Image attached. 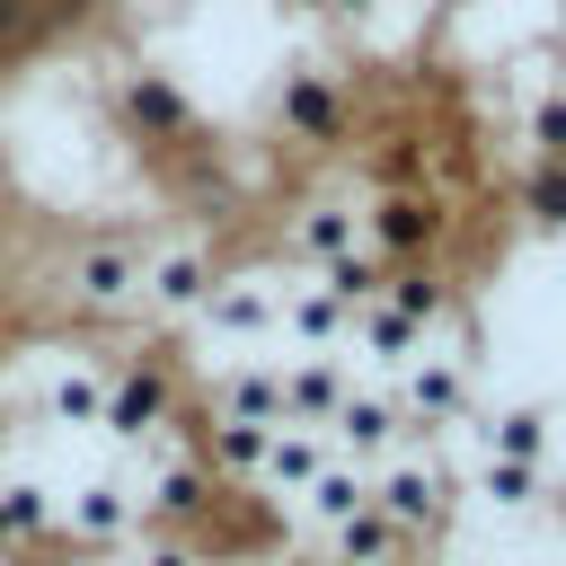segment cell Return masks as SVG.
Wrapping results in <instances>:
<instances>
[{
    "label": "cell",
    "mask_w": 566,
    "mask_h": 566,
    "mask_svg": "<svg viewBox=\"0 0 566 566\" xmlns=\"http://www.w3.org/2000/svg\"><path fill=\"white\" fill-rule=\"evenodd\" d=\"M97 433L115 442V460H177V451H195L177 371H168L159 354L106 363V416H97Z\"/></svg>",
    "instance_id": "obj_1"
},
{
    "label": "cell",
    "mask_w": 566,
    "mask_h": 566,
    "mask_svg": "<svg viewBox=\"0 0 566 566\" xmlns=\"http://www.w3.org/2000/svg\"><path fill=\"white\" fill-rule=\"evenodd\" d=\"M221 363L239 354H283V274L274 265H239V274H212L203 310L186 318Z\"/></svg>",
    "instance_id": "obj_2"
},
{
    "label": "cell",
    "mask_w": 566,
    "mask_h": 566,
    "mask_svg": "<svg viewBox=\"0 0 566 566\" xmlns=\"http://www.w3.org/2000/svg\"><path fill=\"white\" fill-rule=\"evenodd\" d=\"M389 398H398V416H407V451H442V442L469 424V407H478L469 345H424V354L389 380Z\"/></svg>",
    "instance_id": "obj_3"
},
{
    "label": "cell",
    "mask_w": 566,
    "mask_h": 566,
    "mask_svg": "<svg viewBox=\"0 0 566 566\" xmlns=\"http://www.w3.org/2000/svg\"><path fill=\"white\" fill-rule=\"evenodd\" d=\"M371 504L433 548V539L460 522V469H451V451H389V460L371 469Z\"/></svg>",
    "instance_id": "obj_4"
},
{
    "label": "cell",
    "mask_w": 566,
    "mask_h": 566,
    "mask_svg": "<svg viewBox=\"0 0 566 566\" xmlns=\"http://www.w3.org/2000/svg\"><path fill=\"white\" fill-rule=\"evenodd\" d=\"M142 248H150V239H133V230H97V239H80V248L53 265V292H62L80 318H133Z\"/></svg>",
    "instance_id": "obj_5"
},
{
    "label": "cell",
    "mask_w": 566,
    "mask_h": 566,
    "mask_svg": "<svg viewBox=\"0 0 566 566\" xmlns=\"http://www.w3.org/2000/svg\"><path fill=\"white\" fill-rule=\"evenodd\" d=\"M53 539H62V548H80V557H97V548H133V539H142V513H133V469L115 460V469L80 478L71 495H53Z\"/></svg>",
    "instance_id": "obj_6"
},
{
    "label": "cell",
    "mask_w": 566,
    "mask_h": 566,
    "mask_svg": "<svg viewBox=\"0 0 566 566\" xmlns=\"http://www.w3.org/2000/svg\"><path fill=\"white\" fill-rule=\"evenodd\" d=\"M212 248L203 239H150L142 248V292H133V310L142 318H168V327H186L195 310H203V292H212Z\"/></svg>",
    "instance_id": "obj_7"
},
{
    "label": "cell",
    "mask_w": 566,
    "mask_h": 566,
    "mask_svg": "<svg viewBox=\"0 0 566 566\" xmlns=\"http://www.w3.org/2000/svg\"><path fill=\"white\" fill-rule=\"evenodd\" d=\"M97 416H106V363H97L88 345H53L44 371H35V424H53V433H97Z\"/></svg>",
    "instance_id": "obj_8"
},
{
    "label": "cell",
    "mask_w": 566,
    "mask_h": 566,
    "mask_svg": "<svg viewBox=\"0 0 566 566\" xmlns=\"http://www.w3.org/2000/svg\"><path fill=\"white\" fill-rule=\"evenodd\" d=\"M345 256H371L363 248V195H310L292 221H283V265L301 274H327Z\"/></svg>",
    "instance_id": "obj_9"
},
{
    "label": "cell",
    "mask_w": 566,
    "mask_h": 566,
    "mask_svg": "<svg viewBox=\"0 0 566 566\" xmlns=\"http://www.w3.org/2000/svg\"><path fill=\"white\" fill-rule=\"evenodd\" d=\"M469 460H531V469H557V416L539 398H495V407H469Z\"/></svg>",
    "instance_id": "obj_10"
},
{
    "label": "cell",
    "mask_w": 566,
    "mask_h": 566,
    "mask_svg": "<svg viewBox=\"0 0 566 566\" xmlns=\"http://www.w3.org/2000/svg\"><path fill=\"white\" fill-rule=\"evenodd\" d=\"M327 451L354 460V469H380L389 451H407V416H398L389 380H354L345 389V407L327 416Z\"/></svg>",
    "instance_id": "obj_11"
},
{
    "label": "cell",
    "mask_w": 566,
    "mask_h": 566,
    "mask_svg": "<svg viewBox=\"0 0 566 566\" xmlns=\"http://www.w3.org/2000/svg\"><path fill=\"white\" fill-rule=\"evenodd\" d=\"M212 424H283V354L212 363Z\"/></svg>",
    "instance_id": "obj_12"
},
{
    "label": "cell",
    "mask_w": 566,
    "mask_h": 566,
    "mask_svg": "<svg viewBox=\"0 0 566 566\" xmlns=\"http://www.w3.org/2000/svg\"><path fill=\"white\" fill-rule=\"evenodd\" d=\"M442 239V203L433 195H371L363 203V248L380 256V265H407V256H424Z\"/></svg>",
    "instance_id": "obj_13"
},
{
    "label": "cell",
    "mask_w": 566,
    "mask_h": 566,
    "mask_svg": "<svg viewBox=\"0 0 566 566\" xmlns=\"http://www.w3.org/2000/svg\"><path fill=\"white\" fill-rule=\"evenodd\" d=\"M354 345V301H336L318 274L283 283V354H345Z\"/></svg>",
    "instance_id": "obj_14"
},
{
    "label": "cell",
    "mask_w": 566,
    "mask_h": 566,
    "mask_svg": "<svg viewBox=\"0 0 566 566\" xmlns=\"http://www.w3.org/2000/svg\"><path fill=\"white\" fill-rule=\"evenodd\" d=\"M363 371L345 363V354H283V424H301V433H327V416L345 407V389H354Z\"/></svg>",
    "instance_id": "obj_15"
},
{
    "label": "cell",
    "mask_w": 566,
    "mask_h": 566,
    "mask_svg": "<svg viewBox=\"0 0 566 566\" xmlns=\"http://www.w3.org/2000/svg\"><path fill=\"white\" fill-rule=\"evenodd\" d=\"M548 495H557V469H531V460H469V469H460V504L504 513V522L539 513Z\"/></svg>",
    "instance_id": "obj_16"
},
{
    "label": "cell",
    "mask_w": 566,
    "mask_h": 566,
    "mask_svg": "<svg viewBox=\"0 0 566 566\" xmlns=\"http://www.w3.org/2000/svg\"><path fill=\"white\" fill-rule=\"evenodd\" d=\"M327 539V566H424V539L416 531H398L380 504H363V513H345L336 531H318Z\"/></svg>",
    "instance_id": "obj_17"
},
{
    "label": "cell",
    "mask_w": 566,
    "mask_h": 566,
    "mask_svg": "<svg viewBox=\"0 0 566 566\" xmlns=\"http://www.w3.org/2000/svg\"><path fill=\"white\" fill-rule=\"evenodd\" d=\"M424 345H433V327H416V318H407V310H389V301H363V310H354V345H345V363H371V371H389V380H398Z\"/></svg>",
    "instance_id": "obj_18"
},
{
    "label": "cell",
    "mask_w": 566,
    "mask_h": 566,
    "mask_svg": "<svg viewBox=\"0 0 566 566\" xmlns=\"http://www.w3.org/2000/svg\"><path fill=\"white\" fill-rule=\"evenodd\" d=\"M327 460H336V451H327V433L274 424V433H265V451H256V478H248V495H274V504H283V495H301V486H310Z\"/></svg>",
    "instance_id": "obj_19"
},
{
    "label": "cell",
    "mask_w": 566,
    "mask_h": 566,
    "mask_svg": "<svg viewBox=\"0 0 566 566\" xmlns=\"http://www.w3.org/2000/svg\"><path fill=\"white\" fill-rule=\"evenodd\" d=\"M53 539V486L27 469H0V557H27Z\"/></svg>",
    "instance_id": "obj_20"
},
{
    "label": "cell",
    "mask_w": 566,
    "mask_h": 566,
    "mask_svg": "<svg viewBox=\"0 0 566 566\" xmlns=\"http://www.w3.org/2000/svg\"><path fill=\"white\" fill-rule=\"evenodd\" d=\"M274 115H283V133H301V142H327L336 124H345V97H336V80L327 71H283V88H274Z\"/></svg>",
    "instance_id": "obj_21"
},
{
    "label": "cell",
    "mask_w": 566,
    "mask_h": 566,
    "mask_svg": "<svg viewBox=\"0 0 566 566\" xmlns=\"http://www.w3.org/2000/svg\"><path fill=\"white\" fill-rule=\"evenodd\" d=\"M371 504V469H354V460H327L310 486H301V513L318 522V531H336L345 513H363Z\"/></svg>",
    "instance_id": "obj_22"
},
{
    "label": "cell",
    "mask_w": 566,
    "mask_h": 566,
    "mask_svg": "<svg viewBox=\"0 0 566 566\" xmlns=\"http://www.w3.org/2000/svg\"><path fill=\"white\" fill-rule=\"evenodd\" d=\"M133 566H221L203 539H177V531H142L133 539Z\"/></svg>",
    "instance_id": "obj_23"
},
{
    "label": "cell",
    "mask_w": 566,
    "mask_h": 566,
    "mask_svg": "<svg viewBox=\"0 0 566 566\" xmlns=\"http://www.w3.org/2000/svg\"><path fill=\"white\" fill-rule=\"evenodd\" d=\"M124 97H133V115H142L150 133H168V124H186V106H177V88H168L159 71H142V80H133Z\"/></svg>",
    "instance_id": "obj_24"
},
{
    "label": "cell",
    "mask_w": 566,
    "mask_h": 566,
    "mask_svg": "<svg viewBox=\"0 0 566 566\" xmlns=\"http://www.w3.org/2000/svg\"><path fill=\"white\" fill-rule=\"evenodd\" d=\"M531 142H539L548 159H566V88H548V97H539V115H531Z\"/></svg>",
    "instance_id": "obj_25"
},
{
    "label": "cell",
    "mask_w": 566,
    "mask_h": 566,
    "mask_svg": "<svg viewBox=\"0 0 566 566\" xmlns=\"http://www.w3.org/2000/svg\"><path fill=\"white\" fill-rule=\"evenodd\" d=\"M318 9H327L336 27H380V18H389V0H318Z\"/></svg>",
    "instance_id": "obj_26"
},
{
    "label": "cell",
    "mask_w": 566,
    "mask_h": 566,
    "mask_svg": "<svg viewBox=\"0 0 566 566\" xmlns=\"http://www.w3.org/2000/svg\"><path fill=\"white\" fill-rule=\"evenodd\" d=\"M18 566H88V557H80V548H62V539H44V548H27Z\"/></svg>",
    "instance_id": "obj_27"
},
{
    "label": "cell",
    "mask_w": 566,
    "mask_h": 566,
    "mask_svg": "<svg viewBox=\"0 0 566 566\" xmlns=\"http://www.w3.org/2000/svg\"><path fill=\"white\" fill-rule=\"evenodd\" d=\"M548 504H557V566H566V486H557Z\"/></svg>",
    "instance_id": "obj_28"
},
{
    "label": "cell",
    "mask_w": 566,
    "mask_h": 566,
    "mask_svg": "<svg viewBox=\"0 0 566 566\" xmlns=\"http://www.w3.org/2000/svg\"><path fill=\"white\" fill-rule=\"evenodd\" d=\"M0 451H9V416H0Z\"/></svg>",
    "instance_id": "obj_29"
},
{
    "label": "cell",
    "mask_w": 566,
    "mask_h": 566,
    "mask_svg": "<svg viewBox=\"0 0 566 566\" xmlns=\"http://www.w3.org/2000/svg\"><path fill=\"white\" fill-rule=\"evenodd\" d=\"M424 566H460V557H424Z\"/></svg>",
    "instance_id": "obj_30"
},
{
    "label": "cell",
    "mask_w": 566,
    "mask_h": 566,
    "mask_svg": "<svg viewBox=\"0 0 566 566\" xmlns=\"http://www.w3.org/2000/svg\"><path fill=\"white\" fill-rule=\"evenodd\" d=\"M0 566H18V557H0Z\"/></svg>",
    "instance_id": "obj_31"
}]
</instances>
